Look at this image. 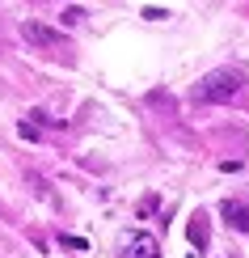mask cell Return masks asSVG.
<instances>
[{"label":"cell","mask_w":249,"mask_h":258,"mask_svg":"<svg viewBox=\"0 0 249 258\" xmlns=\"http://www.w3.org/2000/svg\"><path fill=\"white\" fill-rule=\"evenodd\" d=\"M241 89H245L241 68H211L207 77L194 85V102H232Z\"/></svg>","instance_id":"6da1fadb"},{"label":"cell","mask_w":249,"mask_h":258,"mask_svg":"<svg viewBox=\"0 0 249 258\" xmlns=\"http://www.w3.org/2000/svg\"><path fill=\"white\" fill-rule=\"evenodd\" d=\"M118 254L123 258H160V245L152 233H127L123 245H118Z\"/></svg>","instance_id":"7a4b0ae2"},{"label":"cell","mask_w":249,"mask_h":258,"mask_svg":"<svg viewBox=\"0 0 249 258\" xmlns=\"http://www.w3.org/2000/svg\"><path fill=\"white\" fill-rule=\"evenodd\" d=\"M21 38L30 42V47H42V51H51V47H59L63 42V34L59 30H51V26H42V21H21Z\"/></svg>","instance_id":"3957f363"},{"label":"cell","mask_w":249,"mask_h":258,"mask_svg":"<svg viewBox=\"0 0 249 258\" xmlns=\"http://www.w3.org/2000/svg\"><path fill=\"white\" fill-rule=\"evenodd\" d=\"M220 216L228 220L236 233H249V203H236V199H228V203L220 208Z\"/></svg>","instance_id":"277c9868"},{"label":"cell","mask_w":249,"mask_h":258,"mask_svg":"<svg viewBox=\"0 0 249 258\" xmlns=\"http://www.w3.org/2000/svg\"><path fill=\"white\" fill-rule=\"evenodd\" d=\"M80 17H85V9H76V5H72V9H63V26H76Z\"/></svg>","instance_id":"5b68a950"},{"label":"cell","mask_w":249,"mask_h":258,"mask_svg":"<svg viewBox=\"0 0 249 258\" xmlns=\"http://www.w3.org/2000/svg\"><path fill=\"white\" fill-rule=\"evenodd\" d=\"M144 17H148V21H165L169 13H165V9H156V5H148V9H144Z\"/></svg>","instance_id":"8992f818"}]
</instances>
